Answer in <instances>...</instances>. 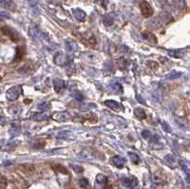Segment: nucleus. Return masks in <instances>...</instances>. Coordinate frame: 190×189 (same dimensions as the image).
I'll return each mask as SVG.
<instances>
[{"label":"nucleus","instance_id":"21","mask_svg":"<svg viewBox=\"0 0 190 189\" xmlns=\"http://www.w3.org/2000/svg\"><path fill=\"white\" fill-rule=\"evenodd\" d=\"M52 169H53L54 171L58 172V173L66 174V175L68 174V169L66 168V167H65V166H63V165H61V164H53L52 165Z\"/></svg>","mask_w":190,"mask_h":189},{"label":"nucleus","instance_id":"28","mask_svg":"<svg viewBox=\"0 0 190 189\" xmlns=\"http://www.w3.org/2000/svg\"><path fill=\"white\" fill-rule=\"evenodd\" d=\"M128 155L130 157V160H131V162L133 164H138L140 163V158L139 156L137 155L136 153H133V152H129L128 153Z\"/></svg>","mask_w":190,"mask_h":189},{"label":"nucleus","instance_id":"13","mask_svg":"<svg viewBox=\"0 0 190 189\" xmlns=\"http://www.w3.org/2000/svg\"><path fill=\"white\" fill-rule=\"evenodd\" d=\"M142 36H143V38L145 41L149 42L150 44H157V42H158L156 36L154 35L152 32H150V31H144L142 33Z\"/></svg>","mask_w":190,"mask_h":189},{"label":"nucleus","instance_id":"16","mask_svg":"<svg viewBox=\"0 0 190 189\" xmlns=\"http://www.w3.org/2000/svg\"><path fill=\"white\" fill-rule=\"evenodd\" d=\"M72 13H73V16L75 19H77L78 21H81V22H83V21H85V18H86V12H84L83 10L81 9H74L72 11Z\"/></svg>","mask_w":190,"mask_h":189},{"label":"nucleus","instance_id":"27","mask_svg":"<svg viewBox=\"0 0 190 189\" xmlns=\"http://www.w3.org/2000/svg\"><path fill=\"white\" fill-rule=\"evenodd\" d=\"M103 22H104L105 26L109 27V26H111L112 24H113L114 21H113V18L110 17L109 15H105L103 17Z\"/></svg>","mask_w":190,"mask_h":189},{"label":"nucleus","instance_id":"25","mask_svg":"<svg viewBox=\"0 0 190 189\" xmlns=\"http://www.w3.org/2000/svg\"><path fill=\"white\" fill-rule=\"evenodd\" d=\"M109 88H111V90H113V91H115V92H119V91H122V90H123V88L121 86V84H119L118 82L111 83Z\"/></svg>","mask_w":190,"mask_h":189},{"label":"nucleus","instance_id":"14","mask_svg":"<svg viewBox=\"0 0 190 189\" xmlns=\"http://www.w3.org/2000/svg\"><path fill=\"white\" fill-rule=\"evenodd\" d=\"M162 24H163V19H162L160 16H158V17H155L154 19L150 20L147 25H148V27L150 28V29L157 30L162 26Z\"/></svg>","mask_w":190,"mask_h":189},{"label":"nucleus","instance_id":"9","mask_svg":"<svg viewBox=\"0 0 190 189\" xmlns=\"http://www.w3.org/2000/svg\"><path fill=\"white\" fill-rule=\"evenodd\" d=\"M30 32H31V36H32L34 39L43 40L47 38V34L42 31L41 30L37 29V28H32V29H31Z\"/></svg>","mask_w":190,"mask_h":189},{"label":"nucleus","instance_id":"40","mask_svg":"<svg viewBox=\"0 0 190 189\" xmlns=\"http://www.w3.org/2000/svg\"><path fill=\"white\" fill-rule=\"evenodd\" d=\"M1 80H2V77H1V76H0V81H1Z\"/></svg>","mask_w":190,"mask_h":189},{"label":"nucleus","instance_id":"32","mask_svg":"<svg viewBox=\"0 0 190 189\" xmlns=\"http://www.w3.org/2000/svg\"><path fill=\"white\" fill-rule=\"evenodd\" d=\"M161 124H162V128H163V129L165 131V132H171V128H170V125L168 124L167 123L165 122H161Z\"/></svg>","mask_w":190,"mask_h":189},{"label":"nucleus","instance_id":"24","mask_svg":"<svg viewBox=\"0 0 190 189\" xmlns=\"http://www.w3.org/2000/svg\"><path fill=\"white\" fill-rule=\"evenodd\" d=\"M182 76V73L181 72H178V71H171L170 73H168L166 76H165V79L167 80H174V79H177V78H180Z\"/></svg>","mask_w":190,"mask_h":189},{"label":"nucleus","instance_id":"10","mask_svg":"<svg viewBox=\"0 0 190 189\" xmlns=\"http://www.w3.org/2000/svg\"><path fill=\"white\" fill-rule=\"evenodd\" d=\"M52 117V114L50 111H44V112H38V113H35L33 116H32V119L34 121H46L48 119H50Z\"/></svg>","mask_w":190,"mask_h":189},{"label":"nucleus","instance_id":"2","mask_svg":"<svg viewBox=\"0 0 190 189\" xmlns=\"http://www.w3.org/2000/svg\"><path fill=\"white\" fill-rule=\"evenodd\" d=\"M21 93H22V86L21 85L13 86L7 90V92H6L7 100H9L11 102L15 101L16 99H18V97L20 96Z\"/></svg>","mask_w":190,"mask_h":189},{"label":"nucleus","instance_id":"26","mask_svg":"<svg viewBox=\"0 0 190 189\" xmlns=\"http://www.w3.org/2000/svg\"><path fill=\"white\" fill-rule=\"evenodd\" d=\"M37 108H38V109H40L42 111H48V110L51 109L52 104L50 103H48V102H43V103L39 104Z\"/></svg>","mask_w":190,"mask_h":189},{"label":"nucleus","instance_id":"18","mask_svg":"<svg viewBox=\"0 0 190 189\" xmlns=\"http://www.w3.org/2000/svg\"><path fill=\"white\" fill-rule=\"evenodd\" d=\"M186 51L185 50H169L167 51L168 55L175 58H182L185 56Z\"/></svg>","mask_w":190,"mask_h":189},{"label":"nucleus","instance_id":"6","mask_svg":"<svg viewBox=\"0 0 190 189\" xmlns=\"http://www.w3.org/2000/svg\"><path fill=\"white\" fill-rule=\"evenodd\" d=\"M105 104L108 108H109L110 109L116 111V112H120V111L124 110V107L122 106V104L114 100H107L105 102Z\"/></svg>","mask_w":190,"mask_h":189},{"label":"nucleus","instance_id":"5","mask_svg":"<svg viewBox=\"0 0 190 189\" xmlns=\"http://www.w3.org/2000/svg\"><path fill=\"white\" fill-rule=\"evenodd\" d=\"M1 31L5 34V35L9 36L13 42H17L19 40L18 33L15 31H13L12 29H11L10 27H7V26L3 27L2 29H1Z\"/></svg>","mask_w":190,"mask_h":189},{"label":"nucleus","instance_id":"11","mask_svg":"<svg viewBox=\"0 0 190 189\" xmlns=\"http://www.w3.org/2000/svg\"><path fill=\"white\" fill-rule=\"evenodd\" d=\"M125 159L121 156H114L111 159V164L117 168H123L125 164Z\"/></svg>","mask_w":190,"mask_h":189},{"label":"nucleus","instance_id":"33","mask_svg":"<svg viewBox=\"0 0 190 189\" xmlns=\"http://www.w3.org/2000/svg\"><path fill=\"white\" fill-rule=\"evenodd\" d=\"M72 169L77 172V173H82L84 171L83 169V167H81L80 165H75V164H72Z\"/></svg>","mask_w":190,"mask_h":189},{"label":"nucleus","instance_id":"1","mask_svg":"<svg viewBox=\"0 0 190 189\" xmlns=\"http://www.w3.org/2000/svg\"><path fill=\"white\" fill-rule=\"evenodd\" d=\"M136 2L138 3L140 11L144 17H150L153 15V8L146 0H136Z\"/></svg>","mask_w":190,"mask_h":189},{"label":"nucleus","instance_id":"19","mask_svg":"<svg viewBox=\"0 0 190 189\" xmlns=\"http://www.w3.org/2000/svg\"><path fill=\"white\" fill-rule=\"evenodd\" d=\"M165 163L171 168H175L177 166V162H176V159L173 155H166L165 157Z\"/></svg>","mask_w":190,"mask_h":189},{"label":"nucleus","instance_id":"23","mask_svg":"<svg viewBox=\"0 0 190 189\" xmlns=\"http://www.w3.org/2000/svg\"><path fill=\"white\" fill-rule=\"evenodd\" d=\"M10 133L12 136H15V135H17L18 133L20 132V125L18 124H12L11 128H10Z\"/></svg>","mask_w":190,"mask_h":189},{"label":"nucleus","instance_id":"30","mask_svg":"<svg viewBox=\"0 0 190 189\" xmlns=\"http://www.w3.org/2000/svg\"><path fill=\"white\" fill-rule=\"evenodd\" d=\"M146 65L148 66L151 69H153V71H156V69L159 68L158 63L155 62V61H147L146 62Z\"/></svg>","mask_w":190,"mask_h":189},{"label":"nucleus","instance_id":"36","mask_svg":"<svg viewBox=\"0 0 190 189\" xmlns=\"http://www.w3.org/2000/svg\"><path fill=\"white\" fill-rule=\"evenodd\" d=\"M136 99H137V101H138L140 104H146L145 100H144V99H143V97L141 96V95H137V96H136Z\"/></svg>","mask_w":190,"mask_h":189},{"label":"nucleus","instance_id":"31","mask_svg":"<svg viewBox=\"0 0 190 189\" xmlns=\"http://www.w3.org/2000/svg\"><path fill=\"white\" fill-rule=\"evenodd\" d=\"M68 134H70V132L68 131V130H63L61 132H59L57 134V138L59 139H64V138H67L68 136Z\"/></svg>","mask_w":190,"mask_h":189},{"label":"nucleus","instance_id":"3","mask_svg":"<svg viewBox=\"0 0 190 189\" xmlns=\"http://www.w3.org/2000/svg\"><path fill=\"white\" fill-rule=\"evenodd\" d=\"M53 62L56 66L58 67H64L67 66L68 64H69V58L68 55H66L65 53H63L61 51L56 52L53 58Z\"/></svg>","mask_w":190,"mask_h":189},{"label":"nucleus","instance_id":"38","mask_svg":"<svg viewBox=\"0 0 190 189\" xmlns=\"http://www.w3.org/2000/svg\"><path fill=\"white\" fill-rule=\"evenodd\" d=\"M2 118H3V117H2L1 115H0V121H1V120H2Z\"/></svg>","mask_w":190,"mask_h":189},{"label":"nucleus","instance_id":"8","mask_svg":"<svg viewBox=\"0 0 190 189\" xmlns=\"http://www.w3.org/2000/svg\"><path fill=\"white\" fill-rule=\"evenodd\" d=\"M53 120L58 121V122H68L70 119V115L67 111H61V112L55 113L53 116Z\"/></svg>","mask_w":190,"mask_h":189},{"label":"nucleus","instance_id":"12","mask_svg":"<svg viewBox=\"0 0 190 189\" xmlns=\"http://www.w3.org/2000/svg\"><path fill=\"white\" fill-rule=\"evenodd\" d=\"M67 87L66 81L62 79H54L53 80V88L56 92H60L63 89H65Z\"/></svg>","mask_w":190,"mask_h":189},{"label":"nucleus","instance_id":"29","mask_svg":"<svg viewBox=\"0 0 190 189\" xmlns=\"http://www.w3.org/2000/svg\"><path fill=\"white\" fill-rule=\"evenodd\" d=\"M78 185L82 188V189H87L88 186V181L85 178L83 179H80L79 181H78Z\"/></svg>","mask_w":190,"mask_h":189},{"label":"nucleus","instance_id":"35","mask_svg":"<svg viewBox=\"0 0 190 189\" xmlns=\"http://www.w3.org/2000/svg\"><path fill=\"white\" fill-rule=\"evenodd\" d=\"M92 107H95L94 104H83V106L81 107V110H85V111H87V110H88L89 108H92Z\"/></svg>","mask_w":190,"mask_h":189},{"label":"nucleus","instance_id":"34","mask_svg":"<svg viewBox=\"0 0 190 189\" xmlns=\"http://www.w3.org/2000/svg\"><path fill=\"white\" fill-rule=\"evenodd\" d=\"M151 136V133L148 130H143L142 131V137L145 140H148L149 137Z\"/></svg>","mask_w":190,"mask_h":189},{"label":"nucleus","instance_id":"7","mask_svg":"<svg viewBox=\"0 0 190 189\" xmlns=\"http://www.w3.org/2000/svg\"><path fill=\"white\" fill-rule=\"evenodd\" d=\"M122 184L124 186L128 187L129 189H132L136 186H138V180L134 177H128V178H124L122 180Z\"/></svg>","mask_w":190,"mask_h":189},{"label":"nucleus","instance_id":"20","mask_svg":"<svg viewBox=\"0 0 190 189\" xmlns=\"http://www.w3.org/2000/svg\"><path fill=\"white\" fill-rule=\"evenodd\" d=\"M25 55V47L21 46L16 48V55H15V59L13 60L15 62H18L24 57Z\"/></svg>","mask_w":190,"mask_h":189},{"label":"nucleus","instance_id":"39","mask_svg":"<svg viewBox=\"0 0 190 189\" xmlns=\"http://www.w3.org/2000/svg\"><path fill=\"white\" fill-rule=\"evenodd\" d=\"M5 1V0H0V2H4Z\"/></svg>","mask_w":190,"mask_h":189},{"label":"nucleus","instance_id":"15","mask_svg":"<svg viewBox=\"0 0 190 189\" xmlns=\"http://www.w3.org/2000/svg\"><path fill=\"white\" fill-rule=\"evenodd\" d=\"M116 64L118 66V68L121 69V71H125L128 68L130 62L129 60H128L126 58H124V57H121V58H118L116 60Z\"/></svg>","mask_w":190,"mask_h":189},{"label":"nucleus","instance_id":"37","mask_svg":"<svg viewBox=\"0 0 190 189\" xmlns=\"http://www.w3.org/2000/svg\"><path fill=\"white\" fill-rule=\"evenodd\" d=\"M6 188V183L5 181H0V189H5Z\"/></svg>","mask_w":190,"mask_h":189},{"label":"nucleus","instance_id":"22","mask_svg":"<svg viewBox=\"0 0 190 189\" xmlns=\"http://www.w3.org/2000/svg\"><path fill=\"white\" fill-rule=\"evenodd\" d=\"M134 114L138 119H140V120H144V119L146 118L145 111L141 108H137L134 109Z\"/></svg>","mask_w":190,"mask_h":189},{"label":"nucleus","instance_id":"4","mask_svg":"<svg viewBox=\"0 0 190 189\" xmlns=\"http://www.w3.org/2000/svg\"><path fill=\"white\" fill-rule=\"evenodd\" d=\"M108 186V178L103 174H98L95 180V189H105Z\"/></svg>","mask_w":190,"mask_h":189},{"label":"nucleus","instance_id":"17","mask_svg":"<svg viewBox=\"0 0 190 189\" xmlns=\"http://www.w3.org/2000/svg\"><path fill=\"white\" fill-rule=\"evenodd\" d=\"M66 48H67V50L70 52H75V51H77V50H78L77 43L72 39H68L66 41Z\"/></svg>","mask_w":190,"mask_h":189}]
</instances>
